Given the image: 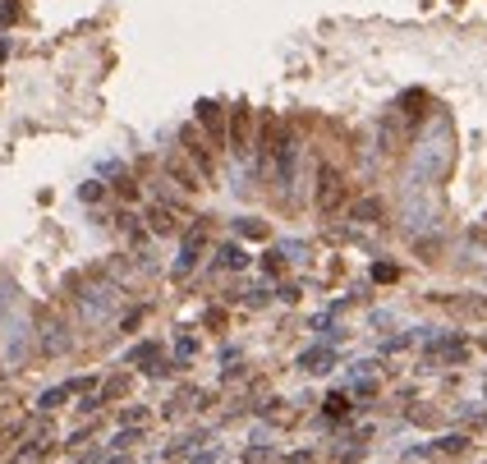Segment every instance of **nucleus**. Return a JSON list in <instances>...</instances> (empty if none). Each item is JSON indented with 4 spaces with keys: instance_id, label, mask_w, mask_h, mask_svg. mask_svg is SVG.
<instances>
[{
    "instance_id": "f257e3e1",
    "label": "nucleus",
    "mask_w": 487,
    "mask_h": 464,
    "mask_svg": "<svg viewBox=\"0 0 487 464\" xmlns=\"http://www.w3.org/2000/svg\"><path fill=\"white\" fill-rule=\"evenodd\" d=\"M230 147L234 152L253 147V115H248V106H234L230 111Z\"/></svg>"
},
{
    "instance_id": "f03ea898",
    "label": "nucleus",
    "mask_w": 487,
    "mask_h": 464,
    "mask_svg": "<svg viewBox=\"0 0 487 464\" xmlns=\"http://www.w3.org/2000/svg\"><path fill=\"white\" fill-rule=\"evenodd\" d=\"M179 143H184V152H188V161L202 170V175H216V161H211V152L202 147V138H198V129H184L179 133Z\"/></svg>"
},
{
    "instance_id": "7ed1b4c3",
    "label": "nucleus",
    "mask_w": 487,
    "mask_h": 464,
    "mask_svg": "<svg viewBox=\"0 0 487 464\" xmlns=\"http://www.w3.org/2000/svg\"><path fill=\"white\" fill-rule=\"evenodd\" d=\"M340 193H345L340 175H336L331 166H322V175H317V207H322V211H331L336 202H340Z\"/></svg>"
},
{
    "instance_id": "20e7f679",
    "label": "nucleus",
    "mask_w": 487,
    "mask_h": 464,
    "mask_svg": "<svg viewBox=\"0 0 487 464\" xmlns=\"http://www.w3.org/2000/svg\"><path fill=\"white\" fill-rule=\"evenodd\" d=\"M198 120H202V129L211 133V143H221V138H225V129H221V106H216V101H198Z\"/></svg>"
},
{
    "instance_id": "39448f33",
    "label": "nucleus",
    "mask_w": 487,
    "mask_h": 464,
    "mask_svg": "<svg viewBox=\"0 0 487 464\" xmlns=\"http://www.w3.org/2000/svg\"><path fill=\"white\" fill-rule=\"evenodd\" d=\"M170 179H175L179 188H184V193H198V179H193V170H188V161H179V156H170Z\"/></svg>"
},
{
    "instance_id": "423d86ee",
    "label": "nucleus",
    "mask_w": 487,
    "mask_h": 464,
    "mask_svg": "<svg viewBox=\"0 0 487 464\" xmlns=\"http://www.w3.org/2000/svg\"><path fill=\"white\" fill-rule=\"evenodd\" d=\"M147 221H152L156 234H170V230H175V216H170L166 207H152V216H147Z\"/></svg>"
},
{
    "instance_id": "0eeeda50",
    "label": "nucleus",
    "mask_w": 487,
    "mask_h": 464,
    "mask_svg": "<svg viewBox=\"0 0 487 464\" xmlns=\"http://www.w3.org/2000/svg\"><path fill=\"white\" fill-rule=\"evenodd\" d=\"M14 19H19V5H14V0H0V28H10Z\"/></svg>"
},
{
    "instance_id": "6e6552de",
    "label": "nucleus",
    "mask_w": 487,
    "mask_h": 464,
    "mask_svg": "<svg viewBox=\"0 0 487 464\" xmlns=\"http://www.w3.org/2000/svg\"><path fill=\"white\" fill-rule=\"evenodd\" d=\"M244 234H253V239H262V234H267V225H262V221H244Z\"/></svg>"
},
{
    "instance_id": "1a4fd4ad",
    "label": "nucleus",
    "mask_w": 487,
    "mask_h": 464,
    "mask_svg": "<svg viewBox=\"0 0 487 464\" xmlns=\"http://www.w3.org/2000/svg\"><path fill=\"white\" fill-rule=\"evenodd\" d=\"M354 216H359V221H364V216H377V202H359Z\"/></svg>"
},
{
    "instance_id": "9d476101",
    "label": "nucleus",
    "mask_w": 487,
    "mask_h": 464,
    "mask_svg": "<svg viewBox=\"0 0 487 464\" xmlns=\"http://www.w3.org/2000/svg\"><path fill=\"white\" fill-rule=\"evenodd\" d=\"M0 304H5V294H0Z\"/></svg>"
}]
</instances>
